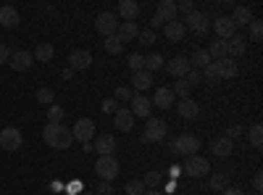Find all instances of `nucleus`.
Masks as SVG:
<instances>
[{
	"label": "nucleus",
	"instance_id": "37998d69",
	"mask_svg": "<svg viewBox=\"0 0 263 195\" xmlns=\"http://www.w3.org/2000/svg\"><path fill=\"white\" fill-rule=\"evenodd\" d=\"M192 11H195V3H192V0H182V3H177V13L190 16Z\"/></svg>",
	"mask_w": 263,
	"mask_h": 195
},
{
	"label": "nucleus",
	"instance_id": "2f4dec72",
	"mask_svg": "<svg viewBox=\"0 0 263 195\" xmlns=\"http://www.w3.org/2000/svg\"><path fill=\"white\" fill-rule=\"evenodd\" d=\"M158 69H163V56L161 53H150V56H145V72H158Z\"/></svg>",
	"mask_w": 263,
	"mask_h": 195
},
{
	"label": "nucleus",
	"instance_id": "aec40b11",
	"mask_svg": "<svg viewBox=\"0 0 263 195\" xmlns=\"http://www.w3.org/2000/svg\"><path fill=\"white\" fill-rule=\"evenodd\" d=\"M114 124L121 129V132H132V127H135V116H132L129 108H119L114 114Z\"/></svg>",
	"mask_w": 263,
	"mask_h": 195
},
{
	"label": "nucleus",
	"instance_id": "b1692460",
	"mask_svg": "<svg viewBox=\"0 0 263 195\" xmlns=\"http://www.w3.org/2000/svg\"><path fill=\"white\" fill-rule=\"evenodd\" d=\"M245 42H248V40L239 37V34H234L232 40H227V58L234 61L237 56H242V53H245Z\"/></svg>",
	"mask_w": 263,
	"mask_h": 195
},
{
	"label": "nucleus",
	"instance_id": "1a4fd4ad",
	"mask_svg": "<svg viewBox=\"0 0 263 195\" xmlns=\"http://www.w3.org/2000/svg\"><path fill=\"white\" fill-rule=\"evenodd\" d=\"M166 137V121L163 119H147L145 124V140L147 143H158Z\"/></svg>",
	"mask_w": 263,
	"mask_h": 195
},
{
	"label": "nucleus",
	"instance_id": "e433bc0d",
	"mask_svg": "<svg viewBox=\"0 0 263 195\" xmlns=\"http://www.w3.org/2000/svg\"><path fill=\"white\" fill-rule=\"evenodd\" d=\"M171 93H174V98L179 95V100H182V98H190V84H187V79H177V84L171 87Z\"/></svg>",
	"mask_w": 263,
	"mask_h": 195
},
{
	"label": "nucleus",
	"instance_id": "6ab92c4d",
	"mask_svg": "<svg viewBox=\"0 0 263 195\" xmlns=\"http://www.w3.org/2000/svg\"><path fill=\"white\" fill-rule=\"evenodd\" d=\"M177 111H179L182 119H195L197 114H200V105H197V100H192V98H182L177 103Z\"/></svg>",
	"mask_w": 263,
	"mask_h": 195
},
{
	"label": "nucleus",
	"instance_id": "4be33fe9",
	"mask_svg": "<svg viewBox=\"0 0 263 195\" xmlns=\"http://www.w3.org/2000/svg\"><path fill=\"white\" fill-rule=\"evenodd\" d=\"M163 34L171 40V42H179V40H184V24L182 21H166V27H163Z\"/></svg>",
	"mask_w": 263,
	"mask_h": 195
},
{
	"label": "nucleus",
	"instance_id": "423d86ee",
	"mask_svg": "<svg viewBox=\"0 0 263 195\" xmlns=\"http://www.w3.org/2000/svg\"><path fill=\"white\" fill-rule=\"evenodd\" d=\"M21 143H24V137H21V132L16 127H6L3 132H0V148L8 150V153H13V150L21 148Z\"/></svg>",
	"mask_w": 263,
	"mask_h": 195
},
{
	"label": "nucleus",
	"instance_id": "f704fd0d",
	"mask_svg": "<svg viewBox=\"0 0 263 195\" xmlns=\"http://www.w3.org/2000/svg\"><path fill=\"white\" fill-rule=\"evenodd\" d=\"M161 182H163V174H161V171H147V174H145V180H142L145 190H156Z\"/></svg>",
	"mask_w": 263,
	"mask_h": 195
},
{
	"label": "nucleus",
	"instance_id": "bb28decb",
	"mask_svg": "<svg viewBox=\"0 0 263 195\" xmlns=\"http://www.w3.org/2000/svg\"><path fill=\"white\" fill-rule=\"evenodd\" d=\"M229 19L234 21V27H237V24H242V27H248L250 21H253V11H250L248 6H237V8H234V13H232Z\"/></svg>",
	"mask_w": 263,
	"mask_h": 195
},
{
	"label": "nucleus",
	"instance_id": "603ef678",
	"mask_svg": "<svg viewBox=\"0 0 263 195\" xmlns=\"http://www.w3.org/2000/svg\"><path fill=\"white\" fill-rule=\"evenodd\" d=\"M98 190H100V195H114V192H116V190L111 187V182H100Z\"/></svg>",
	"mask_w": 263,
	"mask_h": 195
},
{
	"label": "nucleus",
	"instance_id": "c756f323",
	"mask_svg": "<svg viewBox=\"0 0 263 195\" xmlns=\"http://www.w3.org/2000/svg\"><path fill=\"white\" fill-rule=\"evenodd\" d=\"M53 56H55V50H53L50 42H40V45L34 48V53H32V58H37V61H42V63L53 61Z\"/></svg>",
	"mask_w": 263,
	"mask_h": 195
},
{
	"label": "nucleus",
	"instance_id": "ea45409f",
	"mask_svg": "<svg viewBox=\"0 0 263 195\" xmlns=\"http://www.w3.org/2000/svg\"><path fill=\"white\" fill-rule=\"evenodd\" d=\"M129 69L132 72H142L145 69V56L142 53H132L129 56Z\"/></svg>",
	"mask_w": 263,
	"mask_h": 195
},
{
	"label": "nucleus",
	"instance_id": "ddd939ff",
	"mask_svg": "<svg viewBox=\"0 0 263 195\" xmlns=\"http://www.w3.org/2000/svg\"><path fill=\"white\" fill-rule=\"evenodd\" d=\"M32 53L29 50H13L11 53V61H8V66L13 69V72H27L29 66H32Z\"/></svg>",
	"mask_w": 263,
	"mask_h": 195
},
{
	"label": "nucleus",
	"instance_id": "393cba45",
	"mask_svg": "<svg viewBox=\"0 0 263 195\" xmlns=\"http://www.w3.org/2000/svg\"><path fill=\"white\" fill-rule=\"evenodd\" d=\"M0 27H8V29L18 27V11L13 6H3V8H0Z\"/></svg>",
	"mask_w": 263,
	"mask_h": 195
},
{
	"label": "nucleus",
	"instance_id": "a19ab883",
	"mask_svg": "<svg viewBox=\"0 0 263 195\" xmlns=\"http://www.w3.org/2000/svg\"><path fill=\"white\" fill-rule=\"evenodd\" d=\"M250 37H253L255 42H260V37H263V24H260L258 19H253V21H250Z\"/></svg>",
	"mask_w": 263,
	"mask_h": 195
},
{
	"label": "nucleus",
	"instance_id": "4468645a",
	"mask_svg": "<svg viewBox=\"0 0 263 195\" xmlns=\"http://www.w3.org/2000/svg\"><path fill=\"white\" fill-rule=\"evenodd\" d=\"M150 108H153V103L145 98V95H140V93H135L132 95V116H140V119H147L150 116Z\"/></svg>",
	"mask_w": 263,
	"mask_h": 195
},
{
	"label": "nucleus",
	"instance_id": "473e14b6",
	"mask_svg": "<svg viewBox=\"0 0 263 195\" xmlns=\"http://www.w3.org/2000/svg\"><path fill=\"white\" fill-rule=\"evenodd\" d=\"M103 45H105V50L111 53V56H121V50H124V42H121V40H119L116 34L105 37V42H103Z\"/></svg>",
	"mask_w": 263,
	"mask_h": 195
},
{
	"label": "nucleus",
	"instance_id": "a18cd8bd",
	"mask_svg": "<svg viewBox=\"0 0 263 195\" xmlns=\"http://www.w3.org/2000/svg\"><path fill=\"white\" fill-rule=\"evenodd\" d=\"M239 135H242V127H239V124H232V127L227 129V135H224V137L234 143V137H239Z\"/></svg>",
	"mask_w": 263,
	"mask_h": 195
},
{
	"label": "nucleus",
	"instance_id": "a878e982",
	"mask_svg": "<svg viewBox=\"0 0 263 195\" xmlns=\"http://www.w3.org/2000/svg\"><path fill=\"white\" fill-rule=\"evenodd\" d=\"M211 150H213V156H218V158H227V156H232L234 143H232V140H227V137H218V140L211 145Z\"/></svg>",
	"mask_w": 263,
	"mask_h": 195
},
{
	"label": "nucleus",
	"instance_id": "9d476101",
	"mask_svg": "<svg viewBox=\"0 0 263 195\" xmlns=\"http://www.w3.org/2000/svg\"><path fill=\"white\" fill-rule=\"evenodd\" d=\"M213 29H216V34H218V40H232L234 34H237V27H234V21L229 19V16H218L216 21H213Z\"/></svg>",
	"mask_w": 263,
	"mask_h": 195
},
{
	"label": "nucleus",
	"instance_id": "6e6d98bb",
	"mask_svg": "<svg viewBox=\"0 0 263 195\" xmlns=\"http://www.w3.org/2000/svg\"><path fill=\"white\" fill-rule=\"evenodd\" d=\"M224 195H245L239 187H224Z\"/></svg>",
	"mask_w": 263,
	"mask_h": 195
},
{
	"label": "nucleus",
	"instance_id": "dca6fc26",
	"mask_svg": "<svg viewBox=\"0 0 263 195\" xmlns=\"http://www.w3.org/2000/svg\"><path fill=\"white\" fill-rule=\"evenodd\" d=\"M140 13H142V8H140V3H135V0H121L119 3V16L126 19V21H137Z\"/></svg>",
	"mask_w": 263,
	"mask_h": 195
},
{
	"label": "nucleus",
	"instance_id": "c03bdc74",
	"mask_svg": "<svg viewBox=\"0 0 263 195\" xmlns=\"http://www.w3.org/2000/svg\"><path fill=\"white\" fill-rule=\"evenodd\" d=\"M211 187H213V190H224V187H227V177H224V174H213V177H211Z\"/></svg>",
	"mask_w": 263,
	"mask_h": 195
},
{
	"label": "nucleus",
	"instance_id": "bf43d9fd",
	"mask_svg": "<svg viewBox=\"0 0 263 195\" xmlns=\"http://www.w3.org/2000/svg\"><path fill=\"white\" fill-rule=\"evenodd\" d=\"M145 195H163L161 190H145Z\"/></svg>",
	"mask_w": 263,
	"mask_h": 195
},
{
	"label": "nucleus",
	"instance_id": "f3484780",
	"mask_svg": "<svg viewBox=\"0 0 263 195\" xmlns=\"http://www.w3.org/2000/svg\"><path fill=\"white\" fill-rule=\"evenodd\" d=\"M137 34H140V27H137V21H124V24H119V29H116V37L124 42H132V40H137Z\"/></svg>",
	"mask_w": 263,
	"mask_h": 195
},
{
	"label": "nucleus",
	"instance_id": "de8ad7c7",
	"mask_svg": "<svg viewBox=\"0 0 263 195\" xmlns=\"http://www.w3.org/2000/svg\"><path fill=\"white\" fill-rule=\"evenodd\" d=\"M132 95H135V90H129V87H119L114 100H132Z\"/></svg>",
	"mask_w": 263,
	"mask_h": 195
},
{
	"label": "nucleus",
	"instance_id": "20e7f679",
	"mask_svg": "<svg viewBox=\"0 0 263 195\" xmlns=\"http://www.w3.org/2000/svg\"><path fill=\"white\" fill-rule=\"evenodd\" d=\"M71 137L74 140H79L82 145L84 143H92L95 140V121L92 119H77V124H74V129H71Z\"/></svg>",
	"mask_w": 263,
	"mask_h": 195
},
{
	"label": "nucleus",
	"instance_id": "2eb2a0df",
	"mask_svg": "<svg viewBox=\"0 0 263 195\" xmlns=\"http://www.w3.org/2000/svg\"><path fill=\"white\" fill-rule=\"evenodd\" d=\"M92 150H98V156H114V150H116V137H114V135H98Z\"/></svg>",
	"mask_w": 263,
	"mask_h": 195
},
{
	"label": "nucleus",
	"instance_id": "f8f14e48",
	"mask_svg": "<svg viewBox=\"0 0 263 195\" xmlns=\"http://www.w3.org/2000/svg\"><path fill=\"white\" fill-rule=\"evenodd\" d=\"M190 61H187V56H177V58H171L168 63H166V72L171 74V77H179V79H184L187 74H190Z\"/></svg>",
	"mask_w": 263,
	"mask_h": 195
},
{
	"label": "nucleus",
	"instance_id": "58836bf2",
	"mask_svg": "<svg viewBox=\"0 0 263 195\" xmlns=\"http://www.w3.org/2000/svg\"><path fill=\"white\" fill-rule=\"evenodd\" d=\"M53 100H55V95H53L50 87H40V90H37V103H42V105H53Z\"/></svg>",
	"mask_w": 263,
	"mask_h": 195
},
{
	"label": "nucleus",
	"instance_id": "864d4df0",
	"mask_svg": "<svg viewBox=\"0 0 263 195\" xmlns=\"http://www.w3.org/2000/svg\"><path fill=\"white\" fill-rule=\"evenodd\" d=\"M82 190V182H69V187H66V192H71V195H79Z\"/></svg>",
	"mask_w": 263,
	"mask_h": 195
},
{
	"label": "nucleus",
	"instance_id": "0eeeda50",
	"mask_svg": "<svg viewBox=\"0 0 263 195\" xmlns=\"http://www.w3.org/2000/svg\"><path fill=\"white\" fill-rule=\"evenodd\" d=\"M208 169H211V164H208L203 156H190V158L184 161V174H187V177H205Z\"/></svg>",
	"mask_w": 263,
	"mask_h": 195
},
{
	"label": "nucleus",
	"instance_id": "6e6552de",
	"mask_svg": "<svg viewBox=\"0 0 263 195\" xmlns=\"http://www.w3.org/2000/svg\"><path fill=\"white\" fill-rule=\"evenodd\" d=\"M182 24H184V29H190V32H195V34H205V32H208V16L192 11L190 16H184Z\"/></svg>",
	"mask_w": 263,
	"mask_h": 195
},
{
	"label": "nucleus",
	"instance_id": "72a5a7b5",
	"mask_svg": "<svg viewBox=\"0 0 263 195\" xmlns=\"http://www.w3.org/2000/svg\"><path fill=\"white\" fill-rule=\"evenodd\" d=\"M248 140H250L253 148H260V145H263V127H260V124H253V127L248 129Z\"/></svg>",
	"mask_w": 263,
	"mask_h": 195
},
{
	"label": "nucleus",
	"instance_id": "cd10ccee",
	"mask_svg": "<svg viewBox=\"0 0 263 195\" xmlns=\"http://www.w3.org/2000/svg\"><path fill=\"white\" fill-rule=\"evenodd\" d=\"M187 61H190V66H192V69L200 72V69H205L208 63H211V56H208V50H203V48H200V50H195Z\"/></svg>",
	"mask_w": 263,
	"mask_h": 195
},
{
	"label": "nucleus",
	"instance_id": "49530a36",
	"mask_svg": "<svg viewBox=\"0 0 263 195\" xmlns=\"http://www.w3.org/2000/svg\"><path fill=\"white\" fill-rule=\"evenodd\" d=\"M103 111H105V114H116V111H119V103H116L114 98L103 100Z\"/></svg>",
	"mask_w": 263,
	"mask_h": 195
},
{
	"label": "nucleus",
	"instance_id": "4c0bfd02",
	"mask_svg": "<svg viewBox=\"0 0 263 195\" xmlns=\"http://www.w3.org/2000/svg\"><path fill=\"white\" fill-rule=\"evenodd\" d=\"M63 116H66V111H63L61 105H50L48 108V124H61Z\"/></svg>",
	"mask_w": 263,
	"mask_h": 195
},
{
	"label": "nucleus",
	"instance_id": "c85d7f7f",
	"mask_svg": "<svg viewBox=\"0 0 263 195\" xmlns=\"http://www.w3.org/2000/svg\"><path fill=\"white\" fill-rule=\"evenodd\" d=\"M216 69H218V79H221V77L232 79L237 74V63L232 58H221V61H216Z\"/></svg>",
	"mask_w": 263,
	"mask_h": 195
},
{
	"label": "nucleus",
	"instance_id": "39448f33",
	"mask_svg": "<svg viewBox=\"0 0 263 195\" xmlns=\"http://www.w3.org/2000/svg\"><path fill=\"white\" fill-rule=\"evenodd\" d=\"M95 29H98V34H103V37L116 34V29H119V19H116V13L103 11V13L95 19Z\"/></svg>",
	"mask_w": 263,
	"mask_h": 195
},
{
	"label": "nucleus",
	"instance_id": "8fccbe9b",
	"mask_svg": "<svg viewBox=\"0 0 263 195\" xmlns=\"http://www.w3.org/2000/svg\"><path fill=\"white\" fill-rule=\"evenodd\" d=\"M11 53H13V50H11L8 45H3V42H0V63H8V61H11Z\"/></svg>",
	"mask_w": 263,
	"mask_h": 195
},
{
	"label": "nucleus",
	"instance_id": "79ce46f5",
	"mask_svg": "<svg viewBox=\"0 0 263 195\" xmlns=\"http://www.w3.org/2000/svg\"><path fill=\"white\" fill-rule=\"evenodd\" d=\"M140 42H142V45H153V42H156V32H153V29H140Z\"/></svg>",
	"mask_w": 263,
	"mask_h": 195
},
{
	"label": "nucleus",
	"instance_id": "c9c22d12",
	"mask_svg": "<svg viewBox=\"0 0 263 195\" xmlns=\"http://www.w3.org/2000/svg\"><path fill=\"white\" fill-rule=\"evenodd\" d=\"M124 192H126V195H145L142 180H129V182L124 185Z\"/></svg>",
	"mask_w": 263,
	"mask_h": 195
},
{
	"label": "nucleus",
	"instance_id": "7c9ffc66",
	"mask_svg": "<svg viewBox=\"0 0 263 195\" xmlns=\"http://www.w3.org/2000/svg\"><path fill=\"white\" fill-rule=\"evenodd\" d=\"M208 56H211V61H221V58H227V42H224V40L211 42V45H208Z\"/></svg>",
	"mask_w": 263,
	"mask_h": 195
},
{
	"label": "nucleus",
	"instance_id": "13d9d810",
	"mask_svg": "<svg viewBox=\"0 0 263 195\" xmlns=\"http://www.w3.org/2000/svg\"><path fill=\"white\" fill-rule=\"evenodd\" d=\"M253 187H255V190H263V177H260V174H255V180H253Z\"/></svg>",
	"mask_w": 263,
	"mask_h": 195
},
{
	"label": "nucleus",
	"instance_id": "052dcab7",
	"mask_svg": "<svg viewBox=\"0 0 263 195\" xmlns=\"http://www.w3.org/2000/svg\"><path fill=\"white\" fill-rule=\"evenodd\" d=\"M82 195H98V192H82Z\"/></svg>",
	"mask_w": 263,
	"mask_h": 195
},
{
	"label": "nucleus",
	"instance_id": "5701e85b",
	"mask_svg": "<svg viewBox=\"0 0 263 195\" xmlns=\"http://www.w3.org/2000/svg\"><path fill=\"white\" fill-rule=\"evenodd\" d=\"M150 103H153V105H158V108H163V111H166V108H171V105H174V93H171L168 87H158Z\"/></svg>",
	"mask_w": 263,
	"mask_h": 195
},
{
	"label": "nucleus",
	"instance_id": "f257e3e1",
	"mask_svg": "<svg viewBox=\"0 0 263 195\" xmlns=\"http://www.w3.org/2000/svg\"><path fill=\"white\" fill-rule=\"evenodd\" d=\"M42 137H45V143H48L50 148H55V150H66V148L74 143L71 129L63 127V124H48L45 132H42Z\"/></svg>",
	"mask_w": 263,
	"mask_h": 195
},
{
	"label": "nucleus",
	"instance_id": "5fc2aeb1",
	"mask_svg": "<svg viewBox=\"0 0 263 195\" xmlns=\"http://www.w3.org/2000/svg\"><path fill=\"white\" fill-rule=\"evenodd\" d=\"M161 27H163V21H161L158 16H153V19H150V29H161Z\"/></svg>",
	"mask_w": 263,
	"mask_h": 195
},
{
	"label": "nucleus",
	"instance_id": "3c124183",
	"mask_svg": "<svg viewBox=\"0 0 263 195\" xmlns=\"http://www.w3.org/2000/svg\"><path fill=\"white\" fill-rule=\"evenodd\" d=\"M203 72H205V77H208V79H218V69H216V61H211V63H208V66H205Z\"/></svg>",
	"mask_w": 263,
	"mask_h": 195
},
{
	"label": "nucleus",
	"instance_id": "09e8293b",
	"mask_svg": "<svg viewBox=\"0 0 263 195\" xmlns=\"http://www.w3.org/2000/svg\"><path fill=\"white\" fill-rule=\"evenodd\" d=\"M184 79H187V84H197V82L203 79V72H197V69H190V74H187Z\"/></svg>",
	"mask_w": 263,
	"mask_h": 195
},
{
	"label": "nucleus",
	"instance_id": "7ed1b4c3",
	"mask_svg": "<svg viewBox=\"0 0 263 195\" xmlns=\"http://www.w3.org/2000/svg\"><path fill=\"white\" fill-rule=\"evenodd\" d=\"M95 171H98V177L103 182H111L114 177H119V161H116V156H98Z\"/></svg>",
	"mask_w": 263,
	"mask_h": 195
},
{
	"label": "nucleus",
	"instance_id": "a211bd4d",
	"mask_svg": "<svg viewBox=\"0 0 263 195\" xmlns=\"http://www.w3.org/2000/svg\"><path fill=\"white\" fill-rule=\"evenodd\" d=\"M132 87H135V93H145L147 87H153V74L150 72H135V74H132Z\"/></svg>",
	"mask_w": 263,
	"mask_h": 195
},
{
	"label": "nucleus",
	"instance_id": "9b49d317",
	"mask_svg": "<svg viewBox=\"0 0 263 195\" xmlns=\"http://www.w3.org/2000/svg\"><path fill=\"white\" fill-rule=\"evenodd\" d=\"M92 66V53L90 50H74L69 56V69L71 72H84Z\"/></svg>",
	"mask_w": 263,
	"mask_h": 195
},
{
	"label": "nucleus",
	"instance_id": "4d7b16f0",
	"mask_svg": "<svg viewBox=\"0 0 263 195\" xmlns=\"http://www.w3.org/2000/svg\"><path fill=\"white\" fill-rule=\"evenodd\" d=\"M182 174V166H168V177H179Z\"/></svg>",
	"mask_w": 263,
	"mask_h": 195
},
{
	"label": "nucleus",
	"instance_id": "412c9836",
	"mask_svg": "<svg viewBox=\"0 0 263 195\" xmlns=\"http://www.w3.org/2000/svg\"><path fill=\"white\" fill-rule=\"evenodd\" d=\"M156 16L161 21H174L177 19V3H174V0H161L158 8H156Z\"/></svg>",
	"mask_w": 263,
	"mask_h": 195
},
{
	"label": "nucleus",
	"instance_id": "f03ea898",
	"mask_svg": "<svg viewBox=\"0 0 263 195\" xmlns=\"http://www.w3.org/2000/svg\"><path fill=\"white\" fill-rule=\"evenodd\" d=\"M197 148H200V140H197L195 135H182V137H177L174 140V145H171V153L174 156H195L197 153Z\"/></svg>",
	"mask_w": 263,
	"mask_h": 195
}]
</instances>
